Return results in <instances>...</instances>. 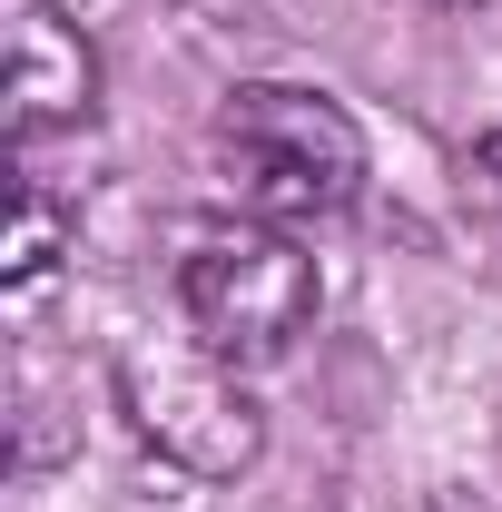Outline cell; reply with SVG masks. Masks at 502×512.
<instances>
[{
	"label": "cell",
	"mask_w": 502,
	"mask_h": 512,
	"mask_svg": "<svg viewBox=\"0 0 502 512\" xmlns=\"http://www.w3.org/2000/svg\"><path fill=\"white\" fill-rule=\"evenodd\" d=\"M207 158L227 197L266 217V227H296V217H345L365 197V128L345 119L325 89H296V79H247L217 99V128H207Z\"/></svg>",
	"instance_id": "obj_1"
},
{
	"label": "cell",
	"mask_w": 502,
	"mask_h": 512,
	"mask_svg": "<svg viewBox=\"0 0 502 512\" xmlns=\"http://www.w3.org/2000/svg\"><path fill=\"white\" fill-rule=\"evenodd\" d=\"M178 316L207 355L227 365H276L296 335L315 325V256L266 227V217H227L197 227L178 256Z\"/></svg>",
	"instance_id": "obj_2"
},
{
	"label": "cell",
	"mask_w": 502,
	"mask_h": 512,
	"mask_svg": "<svg viewBox=\"0 0 502 512\" xmlns=\"http://www.w3.org/2000/svg\"><path fill=\"white\" fill-rule=\"evenodd\" d=\"M119 404L178 473H207V483L247 473L256 444H266V424H256L237 365L207 355V345H128L119 355Z\"/></svg>",
	"instance_id": "obj_3"
},
{
	"label": "cell",
	"mask_w": 502,
	"mask_h": 512,
	"mask_svg": "<svg viewBox=\"0 0 502 512\" xmlns=\"http://www.w3.org/2000/svg\"><path fill=\"white\" fill-rule=\"evenodd\" d=\"M0 109H10L20 148L50 138V128H79L99 109V50L50 0H0Z\"/></svg>",
	"instance_id": "obj_4"
},
{
	"label": "cell",
	"mask_w": 502,
	"mask_h": 512,
	"mask_svg": "<svg viewBox=\"0 0 502 512\" xmlns=\"http://www.w3.org/2000/svg\"><path fill=\"white\" fill-rule=\"evenodd\" d=\"M60 247H69V207L20 168V178H10V247H0V276H10V286H40V276L60 266Z\"/></svg>",
	"instance_id": "obj_5"
}]
</instances>
